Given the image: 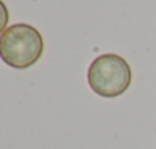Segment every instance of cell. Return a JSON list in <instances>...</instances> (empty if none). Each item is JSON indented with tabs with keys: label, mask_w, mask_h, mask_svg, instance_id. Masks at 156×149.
<instances>
[{
	"label": "cell",
	"mask_w": 156,
	"mask_h": 149,
	"mask_svg": "<svg viewBox=\"0 0 156 149\" xmlns=\"http://www.w3.org/2000/svg\"><path fill=\"white\" fill-rule=\"evenodd\" d=\"M43 50V37L30 24H12L0 35V58L12 69L23 70L32 67L40 61Z\"/></svg>",
	"instance_id": "cell-1"
},
{
	"label": "cell",
	"mask_w": 156,
	"mask_h": 149,
	"mask_svg": "<svg viewBox=\"0 0 156 149\" xmlns=\"http://www.w3.org/2000/svg\"><path fill=\"white\" fill-rule=\"evenodd\" d=\"M91 90L106 99L121 96L132 82V70L127 61L115 53H105L97 56L87 73Z\"/></svg>",
	"instance_id": "cell-2"
},
{
	"label": "cell",
	"mask_w": 156,
	"mask_h": 149,
	"mask_svg": "<svg viewBox=\"0 0 156 149\" xmlns=\"http://www.w3.org/2000/svg\"><path fill=\"white\" fill-rule=\"evenodd\" d=\"M8 21H9V11H8V6L5 5L3 0H0V35L8 29Z\"/></svg>",
	"instance_id": "cell-3"
}]
</instances>
